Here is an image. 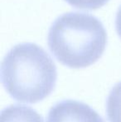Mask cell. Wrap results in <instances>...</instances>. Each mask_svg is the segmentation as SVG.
I'll list each match as a JSON object with an SVG mask.
<instances>
[{
	"label": "cell",
	"instance_id": "6da1fadb",
	"mask_svg": "<svg viewBox=\"0 0 121 122\" xmlns=\"http://www.w3.org/2000/svg\"><path fill=\"white\" fill-rule=\"evenodd\" d=\"M57 78L53 60L35 43L14 46L2 62V83L18 101L36 103L42 101L54 90Z\"/></svg>",
	"mask_w": 121,
	"mask_h": 122
},
{
	"label": "cell",
	"instance_id": "7a4b0ae2",
	"mask_svg": "<svg viewBox=\"0 0 121 122\" xmlns=\"http://www.w3.org/2000/svg\"><path fill=\"white\" fill-rule=\"evenodd\" d=\"M48 47L57 60L71 68H84L96 62L107 44L102 23L93 15L67 13L51 26Z\"/></svg>",
	"mask_w": 121,
	"mask_h": 122
},
{
	"label": "cell",
	"instance_id": "3957f363",
	"mask_svg": "<svg viewBox=\"0 0 121 122\" xmlns=\"http://www.w3.org/2000/svg\"><path fill=\"white\" fill-rule=\"evenodd\" d=\"M47 122H105L87 104L74 100H64L50 109Z\"/></svg>",
	"mask_w": 121,
	"mask_h": 122
},
{
	"label": "cell",
	"instance_id": "277c9868",
	"mask_svg": "<svg viewBox=\"0 0 121 122\" xmlns=\"http://www.w3.org/2000/svg\"><path fill=\"white\" fill-rule=\"evenodd\" d=\"M0 122H44L39 113L29 106L13 105L1 111Z\"/></svg>",
	"mask_w": 121,
	"mask_h": 122
},
{
	"label": "cell",
	"instance_id": "5b68a950",
	"mask_svg": "<svg viewBox=\"0 0 121 122\" xmlns=\"http://www.w3.org/2000/svg\"><path fill=\"white\" fill-rule=\"evenodd\" d=\"M106 113L110 122H121V81L110 91L107 99Z\"/></svg>",
	"mask_w": 121,
	"mask_h": 122
},
{
	"label": "cell",
	"instance_id": "8992f818",
	"mask_svg": "<svg viewBox=\"0 0 121 122\" xmlns=\"http://www.w3.org/2000/svg\"><path fill=\"white\" fill-rule=\"evenodd\" d=\"M70 5L79 9L95 10L103 7L110 0H65Z\"/></svg>",
	"mask_w": 121,
	"mask_h": 122
},
{
	"label": "cell",
	"instance_id": "52a82bcc",
	"mask_svg": "<svg viewBox=\"0 0 121 122\" xmlns=\"http://www.w3.org/2000/svg\"><path fill=\"white\" fill-rule=\"evenodd\" d=\"M115 27H116L117 33L119 34L121 38V6L118 9L116 14V20H115Z\"/></svg>",
	"mask_w": 121,
	"mask_h": 122
}]
</instances>
